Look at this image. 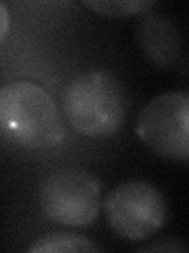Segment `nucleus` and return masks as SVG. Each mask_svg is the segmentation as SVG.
I'll return each instance as SVG.
<instances>
[{
  "label": "nucleus",
  "instance_id": "1",
  "mask_svg": "<svg viewBox=\"0 0 189 253\" xmlns=\"http://www.w3.org/2000/svg\"><path fill=\"white\" fill-rule=\"evenodd\" d=\"M66 128L63 114L44 87L16 79L0 87V139L6 144L44 150L62 144Z\"/></svg>",
  "mask_w": 189,
  "mask_h": 253
},
{
  "label": "nucleus",
  "instance_id": "2",
  "mask_svg": "<svg viewBox=\"0 0 189 253\" xmlns=\"http://www.w3.org/2000/svg\"><path fill=\"white\" fill-rule=\"evenodd\" d=\"M62 109L71 128L82 136H112L128 114V92L112 71L84 70L65 84Z\"/></svg>",
  "mask_w": 189,
  "mask_h": 253
},
{
  "label": "nucleus",
  "instance_id": "3",
  "mask_svg": "<svg viewBox=\"0 0 189 253\" xmlns=\"http://www.w3.org/2000/svg\"><path fill=\"white\" fill-rule=\"evenodd\" d=\"M110 231L128 242L155 236L169 218L165 196L147 180H126L110 190L102 203Z\"/></svg>",
  "mask_w": 189,
  "mask_h": 253
},
{
  "label": "nucleus",
  "instance_id": "4",
  "mask_svg": "<svg viewBox=\"0 0 189 253\" xmlns=\"http://www.w3.org/2000/svg\"><path fill=\"white\" fill-rule=\"evenodd\" d=\"M101 203V182L85 169H59L39 187V208L47 220L60 226L92 225L99 215Z\"/></svg>",
  "mask_w": 189,
  "mask_h": 253
},
{
  "label": "nucleus",
  "instance_id": "5",
  "mask_svg": "<svg viewBox=\"0 0 189 253\" xmlns=\"http://www.w3.org/2000/svg\"><path fill=\"white\" fill-rule=\"evenodd\" d=\"M136 134L162 158L186 163L189 158V93L169 90L140 109Z\"/></svg>",
  "mask_w": 189,
  "mask_h": 253
},
{
  "label": "nucleus",
  "instance_id": "6",
  "mask_svg": "<svg viewBox=\"0 0 189 253\" xmlns=\"http://www.w3.org/2000/svg\"><path fill=\"white\" fill-rule=\"evenodd\" d=\"M136 40L140 51L153 65L175 70L185 63L183 37L170 18L161 13H145L137 22Z\"/></svg>",
  "mask_w": 189,
  "mask_h": 253
},
{
  "label": "nucleus",
  "instance_id": "7",
  "mask_svg": "<svg viewBox=\"0 0 189 253\" xmlns=\"http://www.w3.org/2000/svg\"><path fill=\"white\" fill-rule=\"evenodd\" d=\"M89 237L69 231H54L36 237L27 249L30 253H79V252H101Z\"/></svg>",
  "mask_w": 189,
  "mask_h": 253
},
{
  "label": "nucleus",
  "instance_id": "8",
  "mask_svg": "<svg viewBox=\"0 0 189 253\" xmlns=\"http://www.w3.org/2000/svg\"><path fill=\"white\" fill-rule=\"evenodd\" d=\"M153 0H84L82 5L106 18H131L148 13L155 6Z\"/></svg>",
  "mask_w": 189,
  "mask_h": 253
},
{
  "label": "nucleus",
  "instance_id": "9",
  "mask_svg": "<svg viewBox=\"0 0 189 253\" xmlns=\"http://www.w3.org/2000/svg\"><path fill=\"white\" fill-rule=\"evenodd\" d=\"M140 252H183L186 253L188 249L180 241H161L158 244H148L139 249Z\"/></svg>",
  "mask_w": 189,
  "mask_h": 253
},
{
  "label": "nucleus",
  "instance_id": "10",
  "mask_svg": "<svg viewBox=\"0 0 189 253\" xmlns=\"http://www.w3.org/2000/svg\"><path fill=\"white\" fill-rule=\"evenodd\" d=\"M10 24H11V16L8 11V6L0 2V46L5 43V40L10 34Z\"/></svg>",
  "mask_w": 189,
  "mask_h": 253
}]
</instances>
